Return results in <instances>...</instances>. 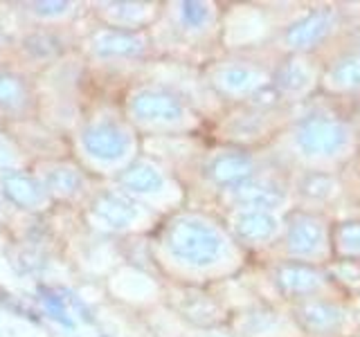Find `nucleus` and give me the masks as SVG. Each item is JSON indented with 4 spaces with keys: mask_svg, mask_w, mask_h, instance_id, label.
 I'll use <instances>...</instances> for the list:
<instances>
[{
    "mask_svg": "<svg viewBox=\"0 0 360 337\" xmlns=\"http://www.w3.org/2000/svg\"><path fill=\"white\" fill-rule=\"evenodd\" d=\"M290 261L326 265L331 263V223L324 211L295 209L286 218L284 234Z\"/></svg>",
    "mask_w": 360,
    "mask_h": 337,
    "instance_id": "nucleus-1",
    "label": "nucleus"
},
{
    "mask_svg": "<svg viewBox=\"0 0 360 337\" xmlns=\"http://www.w3.org/2000/svg\"><path fill=\"white\" fill-rule=\"evenodd\" d=\"M354 138V131L349 121L338 115H309L297 121L295 131H292V140H295L297 151L304 157H313V160H340L345 157V151L349 149Z\"/></svg>",
    "mask_w": 360,
    "mask_h": 337,
    "instance_id": "nucleus-2",
    "label": "nucleus"
},
{
    "mask_svg": "<svg viewBox=\"0 0 360 337\" xmlns=\"http://www.w3.org/2000/svg\"><path fill=\"white\" fill-rule=\"evenodd\" d=\"M167 247L178 261L207 267L223 256L225 241L217 227L198 218H180L167 232Z\"/></svg>",
    "mask_w": 360,
    "mask_h": 337,
    "instance_id": "nucleus-3",
    "label": "nucleus"
},
{
    "mask_svg": "<svg viewBox=\"0 0 360 337\" xmlns=\"http://www.w3.org/2000/svg\"><path fill=\"white\" fill-rule=\"evenodd\" d=\"M275 284L286 297L302 301L309 299H342L340 290L335 288L326 265L286 261L275 270Z\"/></svg>",
    "mask_w": 360,
    "mask_h": 337,
    "instance_id": "nucleus-4",
    "label": "nucleus"
},
{
    "mask_svg": "<svg viewBox=\"0 0 360 337\" xmlns=\"http://www.w3.org/2000/svg\"><path fill=\"white\" fill-rule=\"evenodd\" d=\"M342 299H309L297 303L295 319L311 337H352L354 317Z\"/></svg>",
    "mask_w": 360,
    "mask_h": 337,
    "instance_id": "nucleus-5",
    "label": "nucleus"
},
{
    "mask_svg": "<svg viewBox=\"0 0 360 337\" xmlns=\"http://www.w3.org/2000/svg\"><path fill=\"white\" fill-rule=\"evenodd\" d=\"M335 27H338V11L329 7L315 9V11H309V14L300 18L297 22H292L284 32V43L290 50L307 54L313 50H320L335 32Z\"/></svg>",
    "mask_w": 360,
    "mask_h": 337,
    "instance_id": "nucleus-6",
    "label": "nucleus"
},
{
    "mask_svg": "<svg viewBox=\"0 0 360 337\" xmlns=\"http://www.w3.org/2000/svg\"><path fill=\"white\" fill-rule=\"evenodd\" d=\"M82 144L88 155L101 162H115L127 155L131 140L124 128L112 121H95L82 131Z\"/></svg>",
    "mask_w": 360,
    "mask_h": 337,
    "instance_id": "nucleus-7",
    "label": "nucleus"
},
{
    "mask_svg": "<svg viewBox=\"0 0 360 337\" xmlns=\"http://www.w3.org/2000/svg\"><path fill=\"white\" fill-rule=\"evenodd\" d=\"M232 200L241 207H252V209H262L270 211L279 207L281 202L286 200V189L284 185H279L277 180L270 178H248L245 183L236 185L230 189Z\"/></svg>",
    "mask_w": 360,
    "mask_h": 337,
    "instance_id": "nucleus-8",
    "label": "nucleus"
},
{
    "mask_svg": "<svg viewBox=\"0 0 360 337\" xmlns=\"http://www.w3.org/2000/svg\"><path fill=\"white\" fill-rule=\"evenodd\" d=\"M133 115L142 121H176L183 117V104L162 90H140L131 99Z\"/></svg>",
    "mask_w": 360,
    "mask_h": 337,
    "instance_id": "nucleus-9",
    "label": "nucleus"
},
{
    "mask_svg": "<svg viewBox=\"0 0 360 337\" xmlns=\"http://www.w3.org/2000/svg\"><path fill=\"white\" fill-rule=\"evenodd\" d=\"M207 173L214 185L232 189L255 176V162L245 153H223L219 157H214Z\"/></svg>",
    "mask_w": 360,
    "mask_h": 337,
    "instance_id": "nucleus-10",
    "label": "nucleus"
},
{
    "mask_svg": "<svg viewBox=\"0 0 360 337\" xmlns=\"http://www.w3.org/2000/svg\"><path fill=\"white\" fill-rule=\"evenodd\" d=\"M297 194L315 202L318 207L331 205V202L342 194V180L335 176V171H307L297 183Z\"/></svg>",
    "mask_w": 360,
    "mask_h": 337,
    "instance_id": "nucleus-11",
    "label": "nucleus"
},
{
    "mask_svg": "<svg viewBox=\"0 0 360 337\" xmlns=\"http://www.w3.org/2000/svg\"><path fill=\"white\" fill-rule=\"evenodd\" d=\"M315 81L320 84V77H315L309 61L302 59V56H292V59L279 65L273 79V88L277 95H297L307 93L309 86Z\"/></svg>",
    "mask_w": 360,
    "mask_h": 337,
    "instance_id": "nucleus-12",
    "label": "nucleus"
},
{
    "mask_svg": "<svg viewBox=\"0 0 360 337\" xmlns=\"http://www.w3.org/2000/svg\"><path fill=\"white\" fill-rule=\"evenodd\" d=\"M3 191L14 205L22 209H37L48 198V191L37 178L20 171H9L3 176Z\"/></svg>",
    "mask_w": 360,
    "mask_h": 337,
    "instance_id": "nucleus-13",
    "label": "nucleus"
},
{
    "mask_svg": "<svg viewBox=\"0 0 360 337\" xmlns=\"http://www.w3.org/2000/svg\"><path fill=\"white\" fill-rule=\"evenodd\" d=\"M93 211L101 223H106L108 227H115V230L129 227V225L138 218V207H135V202L129 200L127 196L115 194V191L101 194L95 200Z\"/></svg>",
    "mask_w": 360,
    "mask_h": 337,
    "instance_id": "nucleus-14",
    "label": "nucleus"
},
{
    "mask_svg": "<svg viewBox=\"0 0 360 337\" xmlns=\"http://www.w3.org/2000/svg\"><path fill=\"white\" fill-rule=\"evenodd\" d=\"M331 84L338 93L360 90V52H347L329 65H322L320 86Z\"/></svg>",
    "mask_w": 360,
    "mask_h": 337,
    "instance_id": "nucleus-15",
    "label": "nucleus"
},
{
    "mask_svg": "<svg viewBox=\"0 0 360 337\" xmlns=\"http://www.w3.org/2000/svg\"><path fill=\"white\" fill-rule=\"evenodd\" d=\"M234 232L245 243H266L277 236L279 220L270 211L250 209L239 213V218L234 220Z\"/></svg>",
    "mask_w": 360,
    "mask_h": 337,
    "instance_id": "nucleus-16",
    "label": "nucleus"
},
{
    "mask_svg": "<svg viewBox=\"0 0 360 337\" xmlns=\"http://www.w3.org/2000/svg\"><path fill=\"white\" fill-rule=\"evenodd\" d=\"M331 261H360V218L331 223Z\"/></svg>",
    "mask_w": 360,
    "mask_h": 337,
    "instance_id": "nucleus-17",
    "label": "nucleus"
},
{
    "mask_svg": "<svg viewBox=\"0 0 360 337\" xmlns=\"http://www.w3.org/2000/svg\"><path fill=\"white\" fill-rule=\"evenodd\" d=\"M219 86L228 93H252L266 88L264 74L250 65H230L219 72Z\"/></svg>",
    "mask_w": 360,
    "mask_h": 337,
    "instance_id": "nucleus-18",
    "label": "nucleus"
},
{
    "mask_svg": "<svg viewBox=\"0 0 360 337\" xmlns=\"http://www.w3.org/2000/svg\"><path fill=\"white\" fill-rule=\"evenodd\" d=\"M120 183L135 194H153V191H160L165 187V178L153 164L135 162L129 168H124Z\"/></svg>",
    "mask_w": 360,
    "mask_h": 337,
    "instance_id": "nucleus-19",
    "label": "nucleus"
},
{
    "mask_svg": "<svg viewBox=\"0 0 360 337\" xmlns=\"http://www.w3.org/2000/svg\"><path fill=\"white\" fill-rule=\"evenodd\" d=\"M95 52L99 56H135L142 52V41L133 34L106 32L95 39Z\"/></svg>",
    "mask_w": 360,
    "mask_h": 337,
    "instance_id": "nucleus-20",
    "label": "nucleus"
},
{
    "mask_svg": "<svg viewBox=\"0 0 360 337\" xmlns=\"http://www.w3.org/2000/svg\"><path fill=\"white\" fill-rule=\"evenodd\" d=\"M84 187V178L70 166H54L45 176V189L56 196H75Z\"/></svg>",
    "mask_w": 360,
    "mask_h": 337,
    "instance_id": "nucleus-21",
    "label": "nucleus"
},
{
    "mask_svg": "<svg viewBox=\"0 0 360 337\" xmlns=\"http://www.w3.org/2000/svg\"><path fill=\"white\" fill-rule=\"evenodd\" d=\"M183 312L185 317H189L194 324H214L219 319V308L214 306V301L205 295H187L183 301Z\"/></svg>",
    "mask_w": 360,
    "mask_h": 337,
    "instance_id": "nucleus-22",
    "label": "nucleus"
},
{
    "mask_svg": "<svg viewBox=\"0 0 360 337\" xmlns=\"http://www.w3.org/2000/svg\"><path fill=\"white\" fill-rule=\"evenodd\" d=\"M27 99L25 84L9 72H0V108H20Z\"/></svg>",
    "mask_w": 360,
    "mask_h": 337,
    "instance_id": "nucleus-23",
    "label": "nucleus"
},
{
    "mask_svg": "<svg viewBox=\"0 0 360 337\" xmlns=\"http://www.w3.org/2000/svg\"><path fill=\"white\" fill-rule=\"evenodd\" d=\"M212 11L205 3H183L180 5V20L189 29H200L207 25Z\"/></svg>",
    "mask_w": 360,
    "mask_h": 337,
    "instance_id": "nucleus-24",
    "label": "nucleus"
},
{
    "mask_svg": "<svg viewBox=\"0 0 360 337\" xmlns=\"http://www.w3.org/2000/svg\"><path fill=\"white\" fill-rule=\"evenodd\" d=\"M61 43L56 41L52 34H34L25 41V50L34 56H39V59H48V56H54L59 52Z\"/></svg>",
    "mask_w": 360,
    "mask_h": 337,
    "instance_id": "nucleus-25",
    "label": "nucleus"
},
{
    "mask_svg": "<svg viewBox=\"0 0 360 337\" xmlns=\"http://www.w3.org/2000/svg\"><path fill=\"white\" fill-rule=\"evenodd\" d=\"M243 326H245V331H250L255 335H264V333H270L277 329L279 315L273 310H255V312H250V317L245 319Z\"/></svg>",
    "mask_w": 360,
    "mask_h": 337,
    "instance_id": "nucleus-26",
    "label": "nucleus"
},
{
    "mask_svg": "<svg viewBox=\"0 0 360 337\" xmlns=\"http://www.w3.org/2000/svg\"><path fill=\"white\" fill-rule=\"evenodd\" d=\"M43 303H45V308H48V312L52 315V317L59 322V324H63V326H68V329H72V319H70V315H68V308H65V297H56L54 292H45L43 290Z\"/></svg>",
    "mask_w": 360,
    "mask_h": 337,
    "instance_id": "nucleus-27",
    "label": "nucleus"
},
{
    "mask_svg": "<svg viewBox=\"0 0 360 337\" xmlns=\"http://www.w3.org/2000/svg\"><path fill=\"white\" fill-rule=\"evenodd\" d=\"M32 11L39 16H59L63 11H68V3L54 0V3H32Z\"/></svg>",
    "mask_w": 360,
    "mask_h": 337,
    "instance_id": "nucleus-28",
    "label": "nucleus"
},
{
    "mask_svg": "<svg viewBox=\"0 0 360 337\" xmlns=\"http://www.w3.org/2000/svg\"><path fill=\"white\" fill-rule=\"evenodd\" d=\"M14 162H16L14 149H11V146L5 140H0V168H9Z\"/></svg>",
    "mask_w": 360,
    "mask_h": 337,
    "instance_id": "nucleus-29",
    "label": "nucleus"
}]
</instances>
